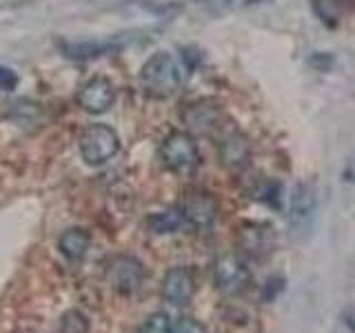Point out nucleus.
<instances>
[{
	"instance_id": "1",
	"label": "nucleus",
	"mask_w": 355,
	"mask_h": 333,
	"mask_svg": "<svg viewBox=\"0 0 355 333\" xmlns=\"http://www.w3.org/2000/svg\"><path fill=\"white\" fill-rule=\"evenodd\" d=\"M140 85L142 92L151 98H171L173 94H178V89L182 85L180 65L166 51L153 53L140 69Z\"/></svg>"
},
{
	"instance_id": "2",
	"label": "nucleus",
	"mask_w": 355,
	"mask_h": 333,
	"mask_svg": "<svg viewBox=\"0 0 355 333\" xmlns=\"http://www.w3.org/2000/svg\"><path fill=\"white\" fill-rule=\"evenodd\" d=\"M78 149L89 166H103L118 155L120 136L114 127L105 125V122H94L80 133Z\"/></svg>"
},
{
	"instance_id": "3",
	"label": "nucleus",
	"mask_w": 355,
	"mask_h": 333,
	"mask_svg": "<svg viewBox=\"0 0 355 333\" xmlns=\"http://www.w3.org/2000/svg\"><path fill=\"white\" fill-rule=\"evenodd\" d=\"M160 162L173 173H191L200 164L198 142L189 131H171L160 142Z\"/></svg>"
},
{
	"instance_id": "4",
	"label": "nucleus",
	"mask_w": 355,
	"mask_h": 333,
	"mask_svg": "<svg viewBox=\"0 0 355 333\" xmlns=\"http://www.w3.org/2000/svg\"><path fill=\"white\" fill-rule=\"evenodd\" d=\"M214 284L225 296H240L251 284V271L247 262L236 253H222L214 262Z\"/></svg>"
},
{
	"instance_id": "5",
	"label": "nucleus",
	"mask_w": 355,
	"mask_h": 333,
	"mask_svg": "<svg viewBox=\"0 0 355 333\" xmlns=\"http://www.w3.org/2000/svg\"><path fill=\"white\" fill-rule=\"evenodd\" d=\"M107 280L116 293L133 296L144 282V266L136 255H114L107 262Z\"/></svg>"
},
{
	"instance_id": "6",
	"label": "nucleus",
	"mask_w": 355,
	"mask_h": 333,
	"mask_svg": "<svg viewBox=\"0 0 355 333\" xmlns=\"http://www.w3.org/2000/svg\"><path fill=\"white\" fill-rule=\"evenodd\" d=\"M178 207H180L187 225L193 229H211L218 218V200L202 189L187 191Z\"/></svg>"
},
{
	"instance_id": "7",
	"label": "nucleus",
	"mask_w": 355,
	"mask_h": 333,
	"mask_svg": "<svg viewBox=\"0 0 355 333\" xmlns=\"http://www.w3.org/2000/svg\"><path fill=\"white\" fill-rule=\"evenodd\" d=\"M78 105L87 114H105L116 103V87L105 76H94L78 89Z\"/></svg>"
},
{
	"instance_id": "8",
	"label": "nucleus",
	"mask_w": 355,
	"mask_h": 333,
	"mask_svg": "<svg viewBox=\"0 0 355 333\" xmlns=\"http://www.w3.org/2000/svg\"><path fill=\"white\" fill-rule=\"evenodd\" d=\"M162 298L173 307H187L196 293V275L189 266H171L162 278Z\"/></svg>"
},
{
	"instance_id": "9",
	"label": "nucleus",
	"mask_w": 355,
	"mask_h": 333,
	"mask_svg": "<svg viewBox=\"0 0 355 333\" xmlns=\"http://www.w3.org/2000/svg\"><path fill=\"white\" fill-rule=\"evenodd\" d=\"M218 155H220V162L225 164L227 169H233V171L244 169L251 160L249 138L238 129L225 131V127H222L220 140H218Z\"/></svg>"
},
{
	"instance_id": "10",
	"label": "nucleus",
	"mask_w": 355,
	"mask_h": 333,
	"mask_svg": "<svg viewBox=\"0 0 355 333\" xmlns=\"http://www.w3.org/2000/svg\"><path fill=\"white\" fill-rule=\"evenodd\" d=\"M238 244L240 249L251 255V258H264L275 247V236L269 225H258V222H247L238 229Z\"/></svg>"
},
{
	"instance_id": "11",
	"label": "nucleus",
	"mask_w": 355,
	"mask_h": 333,
	"mask_svg": "<svg viewBox=\"0 0 355 333\" xmlns=\"http://www.w3.org/2000/svg\"><path fill=\"white\" fill-rule=\"evenodd\" d=\"M182 120L191 129L214 131V129H222L225 114H222L220 105L214 103V100H196V103L187 105V109L182 111Z\"/></svg>"
},
{
	"instance_id": "12",
	"label": "nucleus",
	"mask_w": 355,
	"mask_h": 333,
	"mask_svg": "<svg viewBox=\"0 0 355 333\" xmlns=\"http://www.w3.org/2000/svg\"><path fill=\"white\" fill-rule=\"evenodd\" d=\"M89 247H92V236L83 227H69L60 233L58 238V249L69 262H80Z\"/></svg>"
},
{
	"instance_id": "13",
	"label": "nucleus",
	"mask_w": 355,
	"mask_h": 333,
	"mask_svg": "<svg viewBox=\"0 0 355 333\" xmlns=\"http://www.w3.org/2000/svg\"><path fill=\"white\" fill-rule=\"evenodd\" d=\"M147 227L151 233H158V236H166V233H175L182 227H187V220L182 216L180 207H171L164 211H155L147 218Z\"/></svg>"
},
{
	"instance_id": "14",
	"label": "nucleus",
	"mask_w": 355,
	"mask_h": 333,
	"mask_svg": "<svg viewBox=\"0 0 355 333\" xmlns=\"http://www.w3.org/2000/svg\"><path fill=\"white\" fill-rule=\"evenodd\" d=\"M313 211H315V189L309 182H302L291 198V218L297 225H302V222L311 220Z\"/></svg>"
},
{
	"instance_id": "15",
	"label": "nucleus",
	"mask_w": 355,
	"mask_h": 333,
	"mask_svg": "<svg viewBox=\"0 0 355 333\" xmlns=\"http://www.w3.org/2000/svg\"><path fill=\"white\" fill-rule=\"evenodd\" d=\"M55 333H89V320L83 311L69 309L67 314H62Z\"/></svg>"
},
{
	"instance_id": "16",
	"label": "nucleus",
	"mask_w": 355,
	"mask_h": 333,
	"mask_svg": "<svg viewBox=\"0 0 355 333\" xmlns=\"http://www.w3.org/2000/svg\"><path fill=\"white\" fill-rule=\"evenodd\" d=\"M140 333H173V320L164 311H155V314L144 318Z\"/></svg>"
},
{
	"instance_id": "17",
	"label": "nucleus",
	"mask_w": 355,
	"mask_h": 333,
	"mask_svg": "<svg viewBox=\"0 0 355 333\" xmlns=\"http://www.w3.org/2000/svg\"><path fill=\"white\" fill-rule=\"evenodd\" d=\"M173 333H207V327L196 318L182 316L178 322H173Z\"/></svg>"
},
{
	"instance_id": "18",
	"label": "nucleus",
	"mask_w": 355,
	"mask_h": 333,
	"mask_svg": "<svg viewBox=\"0 0 355 333\" xmlns=\"http://www.w3.org/2000/svg\"><path fill=\"white\" fill-rule=\"evenodd\" d=\"M16 85H18L16 71L0 65V89H3V92H11V89H16Z\"/></svg>"
}]
</instances>
